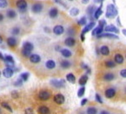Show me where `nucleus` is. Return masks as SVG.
<instances>
[{
    "instance_id": "nucleus-62",
    "label": "nucleus",
    "mask_w": 126,
    "mask_h": 114,
    "mask_svg": "<svg viewBox=\"0 0 126 114\" xmlns=\"http://www.w3.org/2000/svg\"><path fill=\"white\" fill-rule=\"evenodd\" d=\"M125 57H126V56H125Z\"/></svg>"
},
{
    "instance_id": "nucleus-9",
    "label": "nucleus",
    "mask_w": 126,
    "mask_h": 114,
    "mask_svg": "<svg viewBox=\"0 0 126 114\" xmlns=\"http://www.w3.org/2000/svg\"><path fill=\"white\" fill-rule=\"evenodd\" d=\"M97 38H103V37H105V38H110V39H119V36L114 35L113 33H109V32H107V33H102L101 35L97 36Z\"/></svg>"
},
{
    "instance_id": "nucleus-35",
    "label": "nucleus",
    "mask_w": 126,
    "mask_h": 114,
    "mask_svg": "<svg viewBox=\"0 0 126 114\" xmlns=\"http://www.w3.org/2000/svg\"><path fill=\"white\" fill-rule=\"evenodd\" d=\"M29 76H30L29 73L25 72V73H23V74H20V79H21L23 81H27L28 79H29Z\"/></svg>"
},
{
    "instance_id": "nucleus-12",
    "label": "nucleus",
    "mask_w": 126,
    "mask_h": 114,
    "mask_svg": "<svg viewBox=\"0 0 126 114\" xmlns=\"http://www.w3.org/2000/svg\"><path fill=\"white\" fill-rule=\"evenodd\" d=\"M115 95H116V91L113 88H109L105 91V96L107 98H113Z\"/></svg>"
},
{
    "instance_id": "nucleus-58",
    "label": "nucleus",
    "mask_w": 126,
    "mask_h": 114,
    "mask_svg": "<svg viewBox=\"0 0 126 114\" xmlns=\"http://www.w3.org/2000/svg\"><path fill=\"white\" fill-rule=\"evenodd\" d=\"M1 113H2V112H1V109H0V114H1Z\"/></svg>"
},
{
    "instance_id": "nucleus-14",
    "label": "nucleus",
    "mask_w": 126,
    "mask_h": 114,
    "mask_svg": "<svg viewBox=\"0 0 126 114\" xmlns=\"http://www.w3.org/2000/svg\"><path fill=\"white\" fill-rule=\"evenodd\" d=\"M30 60L33 64H38V63L40 62L41 58L38 54H31V56L30 57Z\"/></svg>"
},
{
    "instance_id": "nucleus-21",
    "label": "nucleus",
    "mask_w": 126,
    "mask_h": 114,
    "mask_svg": "<svg viewBox=\"0 0 126 114\" xmlns=\"http://www.w3.org/2000/svg\"><path fill=\"white\" fill-rule=\"evenodd\" d=\"M38 113L40 114H49L50 113V110L47 107H46V106H41V107H39V109H38Z\"/></svg>"
},
{
    "instance_id": "nucleus-46",
    "label": "nucleus",
    "mask_w": 126,
    "mask_h": 114,
    "mask_svg": "<svg viewBox=\"0 0 126 114\" xmlns=\"http://www.w3.org/2000/svg\"><path fill=\"white\" fill-rule=\"evenodd\" d=\"M11 95H12V97L13 98H18L19 97V92L18 91H12V93H11Z\"/></svg>"
},
{
    "instance_id": "nucleus-31",
    "label": "nucleus",
    "mask_w": 126,
    "mask_h": 114,
    "mask_svg": "<svg viewBox=\"0 0 126 114\" xmlns=\"http://www.w3.org/2000/svg\"><path fill=\"white\" fill-rule=\"evenodd\" d=\"M105 66H106L107 68H114V67L116 66V63L113 62V61H112V60H108V61L105 62Z\"/></svg>"
},
{
    "instance_id": "nucleus-15",
    "label": "nucleus",
    "mask_w": 126,
    "mask_h": 114,
    "mask_svg": "<svg viewBox=\"0 0 126 114\" xmlns=\"http://www.w3.org/2000/svg\"><path fill=\"white\" fill-rule=\"evenodd\" d=\"M104 30V28L101 27V26H97V27L94 28V29L93 30V32H92V35L94 36H99L101 35V34L103 33V30Z\"/></svg>"
},
{
    "instance_id": "nucleus-59",
    "label": "nucleus",
    "mask_w": 126,
    "mask_h": 114,
    "mask_svg": "<svg viewBox=\"0 0 126 114\" xmlns=\"http://www.w3.org/2000/svg\"><path fill=\"white\" fill-rule=\"evenodd\" d=\"M1 74H1V72H0V76H1Z\"/></svg>"
},
{
    "instance_id": "nucleus-11",
    "label": "nucleus",
    "mask_w": 126,
    "mask_h": 114,
    "mask_svg": "<svg viewBox=\"0 0 126 114\" xmlns=\"http://www.w3.org/2000/svg\"><path fill=\"white\" fill-rule=\"evenodd\" d=\"M13 74H14L13 68H6L3 71V75L5 77V78H11V77L13 76Z\"/></svg>"
},
{
    "instance_id": "nucleus-60",
    "label": "nucleus",
    "mask_w": 126,
    "mask_h": 114,
    "mask_svg": "<svg viewBox=\"0 0 126 114\" xmlns=\"http://www.w3.org/2000/svg\"><path fill=\"white\" fill-rule=\"evenodd\" d=\"M125 92H126V90H125Z\"/></svg>"
},
{
    "instance_id": "nucleus-44",
    "label": "nucleus",
    "mask_w": 126,
    "mask_h": 114,
    "mask_svg": "<svg viewBox=\"0 0 126 114\" xmlns=\"http://www.w3.org/2000/svg\"><path fill=\"white\" fill-rule=\"evenodd\" d=\"M22 85H23V80H22L21 79H17V80L15 81V86H21Z\"/></svg>"
},
{
    "instance_id": "nucleus-5",
    "label": "nucleus",
    "mask_w": 126,
    "mask_h": 114,
    "mask_svg": "<svg viewBox=\"0 0 126 114\" xmlns=\"http://www.w3.org/2000/svg\"><path fill=\"white\" fill-rule=\"evenodd\" d=\"M16 6L19 8L20 12H24L27 8V2L25 0H18L16 2Z\"/></svg>"
},
{
    "instance_id": "nucleus-28",
    "label": "nucleus",
    "mask_w": 126,
    "mask_h": 114,
    "mask_svg": "<svg viewBox=\"0 0 126 114\" xmlns=\"http://www.w3.org/2000/svg\"><path fill=\"white\" fill-rule=\"evenodd\" d=\"M114 79V74H112V73H108L103 75V79L106 81H111Z\"/></svg>"
},
{
    "instance_id": "nucleus-1",
    "label": "nucleus",
    "mask_w": 126,
    "mask_h": 114,
    "mask_svg": "<svg viewBox=\"0 0 126 114\" xmlns=\"http://www.w3.org/2000/svg\"><path fill=\"white\" fill-rule=\"evenodd\" d=\"M118 15V10L113 4H109L106 9V17L109 19H113Z\"/></svg>"
},
{
    "instance_id": "nucleus-57",
    "label": "nucleus",
    "mask_w": 126,
    "mask_h": 114,
    "mask_svg": "<svg viewBox=\"0 0 126 114\" xmlns=\"http://www.w3.org/2000/svg\"><path fill=\"white\" fill-rule=\"evenodd\" d=\"M2 42H3V38H2L1 36H0V44H1Z\"/></svg>"
},
{
    "instance_id": "nucleus-27",
    "label": "nucleus",
    "mask_w": 126,
    "mask_h": 114,
    "mask_svg": "<svg viewBox=\"0 0 126 114\" xmlns=\"http://www.w3.org/2000/svg\"><path fill=\"white\" fill-rule=\"evenodd\" d=\"M66 79H67V81H69L70 83H72V84H74V83L76 82V77H75V75L72 74V73L66 74Z\"/></svg>"
},
{
    "instance_id": "nucleus-20",
    "label": "nucleus",
    "mask_w": 126,
    "mask_h": 114,
    "mask_svg": "<svg viewBox=\"0 0 126 114\" xmlns=\"http://www.w3.org/2000/svg\"><path fill=\"white\" fill-rule=\"evenodd\" d=\"M114 62L116 63V64H122L124 63V57L122 56L121 54L117 53V54L114 56Z\"/></svg>"
},
{
    "instance_id": "nucleus-6",
    "label": "nucleus",
    "mask_w": 126,
    "mask_h": 114,
    "mask_svg": "<svg viewBox=\"0 0 126 114\" xmlns=\"http://www.w3.org/2000/svg\"><path fill=\"white\" fill-rule=\"evenodd\" d=\"M104 30L106 32H109V33H119V30L118 29L116 26H114L113 25H106L104 27Z\"/></svg>"
},
{
    "instance_id": "nucleus-39",
    "label": "nucleus",
    "mask_w": 126,
    "mask_h": 114,
    "mask_svg": "<svg viewBox=\"0 0 126 114\" xmlns=\"http://www.w3.org/2000/svg\"><path fill=\"white\" fill-rule=\"evenodd\" d=\"M8 6L7 0H0V8L1 9H4Z\"/></svg>"
},
{
    "instance_id": "nucleus-25",
    "label": "nucleus",
    "mask_w": 126,
    "mask_h": 114,
    "mask_svg": "<svg viewBox=\"0 0 126 114\" xmlns=\"http://www.w3.org/2000/svg\"><path fill=\"white\" fill-rule=\"evenodd\" d=\"M95 6H93V5H91V6H89L88 8H87V13L88 14V15H89V17H90V19L92 20V16L93 14L95 13Z\"/></svg>"
},
{
    "instance_id": "nucleus-45",
    "label": "nucleus",
    "mask_w": 126,
    "mask_h": 114,
    "mask_svg": "<svg viewBox=\"0 0 126 114\" xmlns=\"http://www.w3.org/2000/svg\"><path fill=\"white\" fill-rule=\"evenodd\" d=\"M98 25H99V26H101V27H103V28H104L105 26H106V21H105L104 20H99V22H98Z\"/></svg>"
},
{
    "instance_id": "nucleus-43",
    "label": "nucleus",
    "mask_w": 126,
    "mask_h": 114,
    "mask_svg": "<svg viewBox=\"0 0 126 114\" xmlns=\"http://www.w3.org/2000/svg\"><path fill=\"white\" fill-rule=\"evenodd\" d=\"M82 68L83 69H86L87 71V74H91V69L89 68V67L87 66V64H82Z\"/></svg>"
},
{
    "instance_id": "nucleus-7",
    "label": "nucleus",
    "mask_w": 126,
    "mask_h": 114,
    "mask_svg": "<svg viewBox=\"0 0 126 114\" xmlns=\"http://www.w3.org/2000/svg\"><path fill=\"white\" fill-rule=\"evenodd\" d=\"M50 97V93L47 91H42L39 93V98L42 101H47Z\"/></svg>"
},
{
    "instance_id": "nucleus-52",
    "label": "nucleus",
    "mask_w": 126,
    "mask_h": 114,
    "mask_svg": "<svg viewBox=\"0 0 126 114\" xmlns=\"http://www.w3.org/2000/svg\"><path fill=\"white\" fill-rule=\"evenodd\" d=\"M103 1H104V0H94V2H95V3H103Z\"/></svg>"
},
{
    "instance_id": "nucleus-8",
    "label": "nucleus",
    "mask_w": 126,
    "mask_h": 114,
    "mask_svg": "<svg viewBox=\"0 0 126 114\" xmlns=\"http://www.w3.org/2000/svg\"><path fill=\"white\" fill-rule=\"evenodd\" d=\"M54 101L56 103V104H59V105L64 103V101H65L64 95H63L62 94H61V93H59V94H56L54 96Z\"/></svg>"
},
{
    "instance_id": "nucleus-32",
    "label": "nucleus",
    "mask_w": 126,
    "mask_h": 114,
    "mask_svg": "<svg viewBox=\"0 0 126 114\" xmlns=\"http://www.w3.org/2000/svg\"><path fill=\"white\" fill-rule=\"evenodd\" d=\"M61 66L63 68H69L71 67V63L67 60H62L61 62Z\"/></svg>"
},
{
    "instance_id": "nucleus-26",
    "label": "nucleus",
    "mask_w": 126,
    "mask_h": 114,
    "mask_svg": "<svg viewBox=\"0 0 126 114\" xmlns=\"http://www.w3.org/2000/svg\"><path fill=\"white\" fill-rule=\"evenodd\" d=\"M61 53H62V56L65 57V58H70V57L72 56V52L68 49H66V48L61 50Z\"/></svg>"
},
{
    "instance_id": "nucleus-50",
    "label": "nucleus",
    "mask_w": 126,
    "mask_h": 114,
    "mask_svg": "<svg viewBox=\"0 0 126 114\" xmlns=\"http://www.w3.org/2000/svg\"><path fill=\"white\" fill-rule=\"evenodd\" d=\"M89 1H90V0H82V3L83 4H87V3H89Z\"/></svg>"
},
{
    "instance_id": "nucleus-29",
    "label": "nucleus",
    "mask_w": 126,
    "mask_h": 114,
    "mask_svg": "<svg viewBox=\"0 0 126 114\" xmlns=\"http://www.w3.org/2000/svg\"><path fill=\"white\" fill-rule=\"evenodd\" d=\"M16 15H17V14H16V12L15 10L13 9H9L7 11V16L9 18V19H15L16 17Z\"/></svg>"
},
{
    "instance_id": "nucleus-55",
    "label": "nucleus",
    "mask_w": 126,
    "mask_h": 114,
    "mask_svg": "<svg viewBox=\"0 0 126 114\" xmlns=\"http://www.w3.org/2000/svg\"><path fill=\"white\" fill-rule=\"evenodd\" d=\"M3 20V15H2V14H0V22H1Z\"/></svg>"
},
{
    "instance_id": "nucleus-19",
    "label": "nucleus",
    "mask_w": 126,
    "mask_h": 114,
    "mask_svg": "<svg viewBox=\"0 0 126 114\" xmlns=\"http://www.w3.org/2000/svg\"><path fill=\"white\" fill-rule=\"evenodd\" d=\"M109 46H102L100 47V52L101 54L103 55V56H108V55H109Z\"/></svg>"
},
{
    "instance_id": "nucleus-10",
    "label": "nucleus",
    "mask_w": 126,
    "mask_h": 114,
    "mask_svg": "<svg viewBox=\"0 0 126 114\" xmlns=\"http://www.w3.org/2000/svg\"><path fill=\"white\" fill-rule=\"evenodd\" d=\"M31 9H32V11L35 14L40 13V12L42 11V9H43V5L40 3H34V4H33Z\"/></svg>"
},
{
    "instance_id": "nucleus-54",
    "label": "nucleus",
    "mask_w": 126,
    "mask_h": 114,
    "mask_svg": "<svg viewBox=\"0 0 126 114\" xmlns=\"http://www.w3.org/2000/svg\"><path fill=\"white\" fill-rule=\"evenodd\" d=\"M0 59H2V60H4V57L3 56V54L0 52Z\"/></svg>"
},
{
    "instance_id": "nucleus-18",
    "label": "nucleus",
    "mask_w": 126,
    "mask_h": 114,
    "mask_svg": "<svg viewBox=\"0 0 126 114\" xmlns=\"http://www.w3.org/2000/svg\"><path fill=\"white\" fill-rule=\"evenodd\" d=\"M75 43H76V41H75L74 38H72V37H67L66 40H65V44H66L67 46H74Z\"/></svg>"
},
{
    "instance_id": "nucleus-24",
    "label": "nucleus",
    "mask_w": 126,
    "mask_h": 114,
    "mask_svg": "<svg viewBox=\"0 0 126 114\" xmlns=\"http://www.w3.org/2000/svg\"><path fill=\"white\" fill-rule=\"evenodd\" d=\"M46 66L48 69H53V68H55V67H56V63L53 60H48L46 63Z\"/></svg>"
},
{
    "instance_id": "nucleus-42",
    "label": "nucleus",
    "mask_w": 126,
    "mask_h": 114,
    "mask_svg": "<svg viewBox=\"0 0 126 114\" xmlns=\"http://www.w3.org/2000/svg\"><path fill=\"white\" fill-rule=\"evenodd\" d=\"M2 107H5L6 109H8L9 112H12V108L10 107V106L8 104V103H6V102H3L2 103Z\"/></svg>"
},
{
    "instance_id": "nucleus-2",
    "label": "nucleus",
    "mask_w": 126,
    "mask_h": 114,
    "mask_svg": "<svg viewBox=\"0 0 126 114\" xmlns=\"http://www.w3.org/2000/svg\"><path fill=\"white\" fill-rule=\"evenodd\" d=\"M95 25H96V23H95L94 21H91L89 24H87V25H86V26H85V27H84V29L82 30V34H81V39H82V42H84V40H85V37H84L85 33H87V32H88L89 30H93V28H94Z\"/></svg>"
},
{
    "instance_id": "nucleus-16",
    "label": "nucleus",
    "mask_w": 126,
    "mask_h": 114,
    "mask_svg": "<svg viewBox=\"0 0 126 114\" xmlns=\"http://www.w3.org/2000/svg\"><path fill=\"white\" fill-rule=\"evenodd\" d=\"M7 43L9 46L14 47V46H15L16 45H17V40H16L15 37H12L11 36V37H9L7 39Z\"/></svg>"
},
{
    "instance_id": "nucleus-53",
    "label": "nucleus",
    "mask_w": 126,
    "mask_h": 114,
    "mask_svg": "<svg viewBox=\"0 0 126 114\" xmlns=\"http://www.w3.org/2000/svg\"><path fill=\"white\" fill-rule=\"evenodd\" d=\"M99 114H109V112H107V111H102Z\"/></svg>"
},
{
    "instance_id": "nucleus-3",
    "label": "nucleus",
    "mask_w": 126,
    "mask_h": 114,
    "mask_svg": "<svg viewBox=\"0 0 126 114\" xmlns=\"http://www.w3.org/2000/svg\"><path fill=\"white\" fill-rule=\"evenodd\" d=\"M4 62L7 65V68H13L15 67V60H14L13 57L10 55H6L4 57Z\"/></svg>"
},
{
    "instance_id": "nucleus-36",
    "label": "nucleus",
    "mask_w": 126,
    "mask_h": 114,
    "mask_svg": "<svg viewBox=\"0 0 126 114\" xmlns=\"http://www.w3.org/2000/svg\"><path fill=\"white\" fill-rule=\"evenodd\" d=\"M22 55H23L24 58H30L31 56V52L25 49H22Z\"/></svg>"
},
{
    "instance_id": "nucleus-47",
    "label": "nucleus",
    "mask_w": 126,
    "mask_h": 114,
    "mask_svg": "<svg viewBox=\"0 0 126 114\" xmlns=\"http://www.w3.org/2000/svg\"><path fill=\"white\" fill-rule=\"evenodd\" d=\"M24 113L25 114H33L34 113V111L32 108H30V107H29V108H26L25 111H24Z\"/></svg>"
},
{
    "instance_id": "nucleus-22",
    "label": "nucleus",
    "mask_w": 126,
    "mask_h": 114,
    "mask_svg": "<svg viewBox=\"0 0 126 114\" xmlns=\"http://www.w3.org/2000/svg\"><path fill=\"white\" fill-rule=\"evenodd\" d=\"M23 49H25V50H28V51L32 52V50L34 49V46L31 42H24V45H23Z\"/></svg>"
},
{
    "instance_id": "nucleus-41",
    "label": "nucleus",
    "mask_w": 126,
    "mask_h": 114,
    "mask_svg": "<svg viewBox=\"0 0 126 114\" xmlns=\"http://www.w3.org/2000/svg\"><path fill=\"white\" fill-rule=\"evenodd\" d=\"M95 99H96V101H97V102H99L100 103V104H102L103 103V99H102V97L100 96V95H99V94H97L95 95Z\"/></svg>"
},
{
    "instance_id": "nucleus-23",
    "label": "nucleus",
    "mask_w": 126,
    "mask_h": 114,
    "mask_svg": "<svg viewBox=\"0 0 126 114\" xmlns=\"http://www.w3.org/2000/svg\"><path fill=\"white\" fill-rule=\"evenodd\" d=\"M49 15L50 18H56L58 15V9L56 8H51L49 11Z\"/></svg>"
},
{
    "instance_id": "nucleus-13",
    "label": "nucleus",
    "mask_w": 126,
    "mask_h": 114,
    "mask_svg": "<svg viewBox=\"0 0 126 114\" xmlns=\"http://www.w3.org/2000/svg\"><path fill=\"white\" fill-rule=\"evenodd\" d=\"M53 32L57 36L62 35V34H63V32H64V27H63L62 25H56L53 28Z\"/></svg>"
},
{
    "instance_id": "nucleus-4",
    "label": "nucleus",
    "mask_w": 126,
    "mask_h": 114,
    "mask_svg": "<svg viewBox=\"0 0 126 114\" xmlns=\"http://www.w3.org/2000/svg\"><path fill=\"white\" fill-rule=\"evenodd\" d=\"M50 85L52 86L56 87V88H63L65 86V80L64 79H61V80H57V79H51L50 80Z\"/></svg>"
},
{
    "instance_id": "nucleus-61",
    "label": "nucleus",
    "mask_w": 126,
    "mask_h": 114,
    "mask_svg": "<svg viewBox=\"0 0 126 114\" xmlns=\"http://www.w3.org/2000/svg\"><path fill=\"white\" fill-rule=\"evenodd\" d=\"M71 1H72V0H71Z\"/></svg>"
},
{
    "instance_id": "nucleus-33",
    "label": "nucleus",
    "mask_w": 126,
    "mask_h": 114,
    "mask_svg": "<svg viewBox=\"0 0 126 114\" xmlns=\"http://www.w3.org/2000/svg\"><path fill=\"white\" fill-rule=\"evenodd\" d=\"M97 111L96 107H90L87 110V114H97Z\"/></svg>"
},
{
    "instance_id": "nucleus-48",
    "label": "nucleus",
    "mask_w": 126,
    "mask_h": 114,
    "mask_svg": "<svg viewBox=\"0 0 126 114\" xmlns=\"http://www.w3.org/2000/svg\"><path fill=\"white\" fill-rule=\"evenodd\" d=\"M120 75L123 78H126V68H125V69H122L120 71Z\"/></svg>"
},
{
    "instance_id": "nucleus-37",
    "label": "nucleus",
    "mask_w": 126,
    "mask_h": 114,
    "mask_svg": "<svg viewBox=\"0 0 126 114\" xmlns=\"http://www.w3.org/2000/svg\"><path fill=\"white\" fill-rule=\"evenodd\" d=\"M78 25H87V18L85 17V16H83V17H82L78 20Z\"/></svg>"
},
{
    "instance_id": "nucleus-17",
    "label": "nucleus",
    "mask_w": 126,
    "mask_h": 114,
    "mask_svg": "<svg viewBox=\"0 0 126 114\" xmlns=\"http://www.w3.org/2000/svg\"><path fill=\"white\" fill-rule=\"evenodd\" d=\"M87 80H88V76H87V74H84V75H82L80 79H79L78 83H79V85H80L84 86V85H86V83L87 82Z\"/></svg>"
},
{
    "instance_id": "nucleus-38",
    "label": "nucleus",
    "mask_w": 126,
    "mask_h": 114,
    "mask_svg": "<svg viewBox=\"0 0 126 114\" xmlns=\"http://www.w3.org/2000/svg\"><path fill=\"white\" fill-rule=\"evenodd\" d=\"M85 93V87L84 86H82L80 89L78 90V97H82Z\"/></svg>"
},
{
    "instance_id": "nucleus-56",
    "label": "nucleus",
    "mask_w": 126,
    "mask_h": 114,
    "mask_svg": "<svg viewBox=\"0 0 126 114\" xmlns=\"http://www.w3.org/2000/svg\"><path fill=\"white\" fill-rule=\"evenodd\" d=\"M122 32H123V34L126 36V29H123L122 30Z\"/></svg>"
},
{
    "instance_id": "nucleus-49",
    "label": "nucleus",
    "mask_w": 126,
    "mask_h": 114,
    "mask_svg": "<svg viewBox=\"0 0 126 114\" xmlns=\"http://www.w3.org/2000/svg\"><path fill=\"white\" fill-rule=\"evenodd\" d=\"M87 102V99L84 98V99H82V102H81V105H82V106H84Z\"/></svg>"
},
{
    "instance_id": "nucleus-40",
    "label": "nucleus",
    "mask_w": 126,
    "mask_h": 114,
    "mask_svg": "<svg viewBox=\"0 0 126 114\" xmlns=\"http://www.w3.org/2000/svg\"><path fill=\"white\" fill-rule=\"evenodd\" d=\"M11 32H12V34H13V35L16 36V35H19V34L20 30H19V27H15V28H13V29H12Z\"/></svg>"
},
{
    "instance_id": "nucleus-30",
    "label": "nucleus",
    "mask_w": 126,
    "mask_h": 114,
    "mask_svg": "<svg viewBox=\"0 0 126 114\" xmlns=\"http://www.w3.org/2000/svg\"><path fill=\"white\" fill-rule=\"evenodd\" d=\"M102 13H103V10H102V4H101L100 7L97 8V9H96V11H95V13H94V18L96 20H97L99 18V16L102 15Z\"/></svg>"
},
{
    "instance_id": "nucleus-51",
    "label": "nucleus",
    "mask_w": 126,
    "mask_h": 114,
    "mask_svg": "<svg viewBox=\"0 0 126 114\" xmlns=\"http://www.w3.org/2000/svg\"><path fill=\"white\" fill-rule=\"evenodd\" d=\"M117 22H118V25L119 26H121V23H120V19H119V17L117 18Z\"/></svg>"
},
{
    "instance_id": "nucleus-34",
    "label": "nucleus",
    "mask_w": 126,
    "mask_h": 114,
    "mask_svg": "<svg viewBox=\"0 0 126 114\" xmlns=\"http://www.w3.org/2000/svg\"><path fill=\"white\" fill-rule=\"evenodd\" d=\"M79 9L78 8H72V9L70 10V15L72 16H77L79 14Z\"/></svg>"
}]
</instances>
